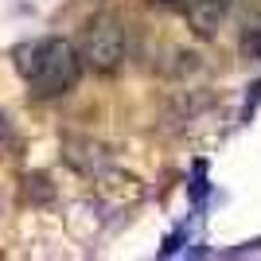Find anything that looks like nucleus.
I'll return each instance as SVG.
<instances>
[{
	"instance_id": "obj_3",
	"label": "nucleus",
	"mask_w": 261,
	"mask_h": 261,
	"mask_svg": "<svg viewBox=\"0 0 261 261\" xmlns=\"http://www.w3.org/2000/svg\"><path fill=\"white\" fill-rule=\"evenodd\" d=\"M94 187H98V199L101 203H113V207H133L144 199V184L137 179L133 172H121V168H101L94 175Z\"/></svg>"
},
{
	"instance_id": "obj_7",
	"label": "nucleus",
	"mask_w": 261,
	"mask_h": 261,
	"mask_svg": "<svg viewBox=\"0 0 261 261\" xmlns=\"http://www.w3.org/2000/svg\"><path fill=\"white\" fill-rule=\"evenodd\" d=\"M28 195H35V199H43V203H47L55 191H51V184H47L43 175H35V179H28Z\"/></svg>"
},
{
	"instance_id": "obj_6",
	"label": "nucleus",
	"mask_w": 261,
	"mask_h": 261,
	"mask_svg": "<svg viewBox=\"0 0 261 261\" xmlns=\"http://www.w3.org/2000/svg\"><path fill=\"white\" fill-rule=\"evenodd\" d=\"M242 55H246V59H261V28H246V35H242Z\"/></svg>"
},
{
	"instance_id": "obj_9",
	"label": "nucleus",
	"mask_w": 261,
	"mask_h": 261,
	"mask_svg": "<svg viewBox=\"0 0 261 261\" xmlns=\"http://www.w3.org/2000/svg\"><path fill=\"white\" fill-rule=\"evenodd\" d=\"M168 4H172V0H168Z\"/></svg>"
},
{
	"instance_id": "obj_4",
	"label": "nucleus",
	"mask_w": 261,
	"mask_h": 261,
	"mask_svg": "<svg viewBox=\"0 0 261 261\" xmlns=\"http://www.w3.org/2000/svg\"><path fill=\"white\" fill-rule=\"evenodd\" d=\"M226 12H230V0H191L187 4V23H191L195 35L215 39L218 28L226 23Z\"/></svg>"
},
{
	"instance_id": "obj_1",
	"label": "nucleus",
	"mask_w": 261,
	"mask_h": 261,
	"mask_svg": "<svg viewBox=\"0 0 261 261\" xmlns=\"http://www.w3.org/2000/svg\"><path fill=\"white\" fill-rule=\"evenodd\" d=\"M16 70L23 74L35 98H59L78 82L82 55L66 39H35L16 47Z\"/></svg>"
},
{
	"instance_id": "obj_8",
	"label": "nucleus",
	"mask_w": 261,
	"mask_h": 261,
	"mask_svg": "<svg viewBox=\"0 0 261 261\" xmlns=\"http://www.w3.org/2000/svg\"><path fill=\"white\" fill-rule=\"evenodd\" d=\"M246 8H250V16H257V20H261V0H246Z\"/></svg>"
},
{
	"instance_id": "obj_5",
	"label": "nucleus",
	"mask_w": 261,
	"mask_h": 261,
	"mask_svg": "<svg viewBox=\"0 0 261 261\" xmlns=\"http://www.w3.org/2000/svg\"><path fill=\"white\" fill-rule=\"evenodd\" d=\"M66 164H74L82 175H90V179H94L101 168H109V156H106V148H98V144L74 141V144H66Z\"/></svg>"
},
{
	"instance_id": "obj_2",
	"label": "nucleus",
	"mask_w": 261,
	"mask_h": 261,
	"mask_svg": "<svg viewBox=\"0 0 261 261\" xmlns=\"http://www.w3.org/2000/svg\"><path fill=\"white\" fill-rule=\"evenodd\" d=\"M82 63L98 74H113L121 63H125V28H121L113 16H101L86 28V39H82Z\"/></svg>"
}]
</instances>
